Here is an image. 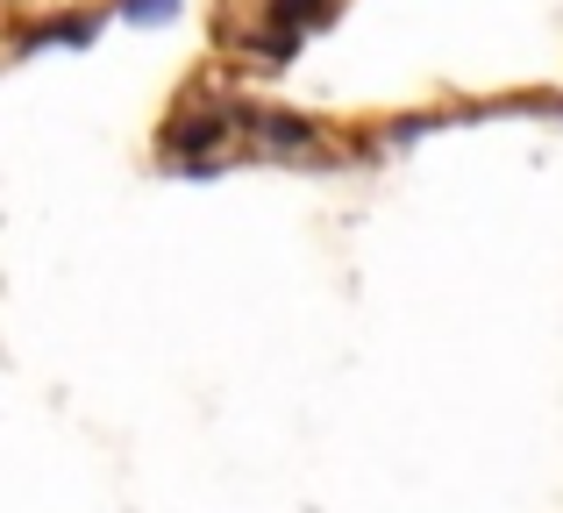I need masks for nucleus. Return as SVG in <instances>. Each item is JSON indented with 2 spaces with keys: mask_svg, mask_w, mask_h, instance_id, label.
<instances>
[{
  "mask_svg": "<svg viewBox=\"0 0 563 513\" xmlns=\"http://www.w3.org/2000/svg\"><path fill=\"white\" fill-rule=\"evenodd\" d=\"M435 122H442V114H407V122H393V129H385V143H413V136H428Z\"/></svg>",
  "mask_w": 563,
  "mask_h": 513,
  "instance_id": "7",
  "label": "nucleus"
},
{
  "mask_svg": "<svg viewBox=\"0 0 563 513\" xmlns=\"http://www.w3.org/2000/svg\"><path fill=\"white\" fill-rule=\"evenodd\" d=\"M235 136V108H192L179 122H165V157H179V165H200V157H214L221 143Z\"/></svg>",
  "mask_w": 563,
  "mask_h": 513,
  "instance_id": "1",
  "label": "nucleus"
},
{
  "mask_svg": "<svg viewBox=\"0 0 563 513\" xmlns=\"http://www.w3.org/2000/svg\"><path fill=\"white\" fill-rule=\"evenodd\" d=\"M186 0H122V22H136V29H157V22H172Z\"/></svg>",
  "mask_w": 563,
  "mask_h": 513,
  "instance_id": "6",
  "label": "nucleus"
},
{
  "mask_svg": "<svg viewBox=\"0 0 563 513\" xmlns=\"http://www.w3.org/2000/svg\"><path fill=\"white\" fill-rule=\"evenodd\" d=\"M335 14H343V0H264V29H278V36H314V29H329Z\"/></svg>",
  "mask_w": 563,
  "mask_h": 513,
  "instance_id": "3",
  "label": "nucleus"
},
{
  "mask_svg": "<svg viewBox=\"0 0 563 513\" xmlns=\"http://www.w3.org/2000/svg\"><path fill=\"white\" fill-rule=\"evenodd\" d=\"M235 129L264 136L272 150H314V143H321L314 114H278V108H235Z\"/></svg>",
  "mask_w": 563,
  "mask_h": 513,
  "instance_id": "2",
  "label": "nucleus"
},
{
  "mask_svg": "<svg viewBox=\"0 0 563 513\" xmlns=\"http://www.w3.org/2000/svg\"><path fill=\"white\" fill-rule=\"evenodd\" d=\"M250 51H257L264 65H292V57H300V36H278V29H257V36H250Z\"/></svg>",
  "mask_w": 563,
  "mask_h": 513,
  "instance_id": "5",
  "label": "nucleus"
},
{
  "mask_svg": "<svg viewBox=\"0 0 563 513\" xmlns=\"http://www.w3.org/2000/svg\"><path fill=\"white\" fill-rule=\"evenodd\" d=\"M93 36H100L93 14H51V22H36V29L22 36V51H43V43H79V51H86Z\"/></svg>",
  "mask_w": 563,
  "mask_h": 513,
  "instance_id": "4",
  "label": "nucleus"
}]
</instances>
